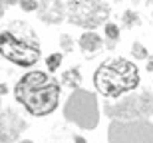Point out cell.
I'll use <instances>...</instances> for the list:
<instances>
[{"label": "cell", "instance_id": "11", "mask_svg": "<svg viewBox=\"0 0 153 143\" xmlns=\"http://www.w3.org/2000/svg\"><path fill=\"white\" fill-rule=\"evenodd\" d=\"M121 26L127 30L137 28V26H141V18H139V14L135 10H123V14H121Z\"/></svg>", "mask_w": 153, "mask_h": 143}, {"label": "cell", "instance_id": "6", "mask_svg": "<svg viewBox=\"0 0 153 143\" xmlns=\"http://www.w3.org/2000/svg\"><path fill=\"white\" fill-rule=\"evenodd\" d=\"M28 129V123L14 107L2 109V143H16V139Z\"/></svg>", "mask_w": 153, "mask_h": 143}, {"label": "cell", "instance_id": "2", "mask_svg": "<svg viewBox=\"0 0 153 143\" xmlns=\"http://www.w3.org/2000/svg\"><path fill=\"white\" fill-rule=\"evenodd\" d=\"M2 56L20 68H32L42 58V42L24 20H12L2 28Z\"/></svg>", "mask_w": 153, "mask_h": 143}, {"label": "cell", "instance_id": "14", "mask_svg": "<svg viewBox=\"0 0 153 143\" xmlns=\"http://www.w3.org/2000/svg\"><path fill=\"white\" fill-rule=\"evenodd\" d=\"M58 44H60V50H64L66 52V54H70V52H74V38H72V36L70 34H66V32H64V34H60V38H58Z\"/></svg>", "mask_w": 153, "mask_h": 143}, {"label": "cell", "instance_id": "16", "mask_svg": "<svg viewBox=\"0 0 153 143\" xmlns=\"http://www.w3.org/2000/svg\"><path fill=\"white\" fill-rule=\"evenodd\" d=\"M20 4V0H4V4H2V12L6 10V8H10V6H16Z\"/></svg>", "mask_w": 153, "mask_h": 143}, {"label": "cell", "instance_id": "15", "mask_svg": "<svg viewBox=\"0 0 153 143\" xmlns=\"http://www.w3.org/2000/svg\"><path fill=\"white\" fill-rule=\"evenodd\" d=\"M20 8H22L24 12H38L40 8V0H20Z\"/></svg>", "mask_w": 153, "mask_h": 143}, {"label": "cell", "instance_id": "13", "mask_svg": "<svg viewBox=\"0 0 153 143\" xmlns=\"http://www.w3.org/2000/svg\"><path fill=\"white\" fill-rule=\"evenodd\" d=\"M62 62H64V54H62V52L50 54V56L46 58V66H48V70H50V72H56V70L62 66Z\"/></svg>", "mask_w": 153, "mask_h": 143}, {"label": "cell", "instance_id": "17", "mask_svg": "<svg viewBox=\"0 0 153 143\" xmlns=\"http://www.w3.org/2000/svg\"><path fill=\"white\" fill-rule=\"evenodd\" d=\"M145 70H147V72H153V58H149V60H147V66H145Z\"/></svg>", "mask_w": 153, "mask_h": 143}, {"label": "cell", "instance_id": "8", "mask_svg": "<svg viewBox=\"0 0 153 143\" xmlns=\"http://www.w3.org/2000/svg\"><path fill=\"white\" fill-rule=\"evenodd\" d=\"M103 44H105L103 38L100 34H96V32H85V34L79 36V40H78L79 50H82V54H84L88 60L97 56V54L103 50Z\"/></svg>", "mask_w": 153, "mask_h": 143}, {"label": "cell", "instance_id": "10", "mask_svg": "<svg viewBox=\"0 0 153 143\" xmlns=\"http://www.w3.org/2000/svg\"><path fill=\"white\" fill-rule=\"evenodd\" d=\"M105 38H108V50H114L117 46V42L121 40V30L117 24L108 22L105 24Z\"/></svg>", "mask_w": 153, "mask_h": 143}, {"label": "cell", "instance_id": "1", "mask_svg": "<svg viewBox=\"0 0 153 143\" xmlns=\"http://www.w3.org/2000/svg\"><path fill=\"white\" fill-rule=\"evenodd\" d=\"M62 82L48 76L46 72L32 70L18 78L14 84V99L22 105L30 115L46 117L56 111L60 103Z\"/></svg>", "mask_w": 153, "mask_h": 143}, {"label": "cell", "instance_id": "18", "mask_svg": "<svg viewBox=\"0 0 153 143\" xmlns=\"http://www.w3.org/2000/svg\"><path fill=\"white\" fill-rule=\"evenodd\" d=\"M147 4H153V0H147Z\"/></svg>", "mask_w": 153, "mask_h": 143}, {"label": "cell", "instance_id": "4", "mask_svg": "<svg viewBox=\"0 0 153 143\" xmlns=\"http://www.w3.org/2000/svg\"><path fill=\"white\" fill-rule=\"evenodd\" d=\"M66 12H68L70 24L91 32V30L108 24L111 6L105 0H68Z\"/></svg>", "mask_w": 153, "mask_h": 143}, {"label": "cell", "instance_id": "19", "mask_svg": "<svg viewBox=\"0 0 153 143\" xmlns=\"http://www.w3.org/2000/svg\"><path fill=\"white\" fill-rule=\"evenodd\" d=\"M151 20H153V14H151Z\"/></svg>", "mask_w": 153, "mask_h": 143}, {"label": "cell", "instance_id": "12", "mask_svg": "<svg viewBox=\"0 0 153 143\" xmlns=\"http://www.w3.org/2000/svg\"><path fill=\"white\" fill-rule=\"evenodd\" d=\"M131 56L135 58V60H149V50L145 46H143L141 42H133V44H131Z\"/></svg>", "mask_w": 153, "mask_h": 143}, {"label": "cell", "instance_id": "5", "mask_svg": "<svg viewBox=\"0 0 153 143\" xmlns=\"http://www.w3.org/2000/svg\"><path fill=\"white\" fill-rule=\"evenodd\" d=\"M103 111L111 119H147L153 115V92L141 90L127 97H123L117 103H103Z\"/></svg>", "mask_w": 153, "mask_h": 143}, {"label": "cell", "instance_id": "9", "mask_svg": "<svg viewBox=\"0 0 153 143\" xmlns=\"http://www.w3.org/2000/svg\"><path fill=\"white\" fill-rule=\"evenodd\" d=\"M60 82H62V86L70 87V90H78V87L82 86V72H79V68H78V66H72V68H68V70L62 74Z\"/></svg>", "mask_w": 153, "mask_h": 143}, {"label": "cell", "instance_id": "3", "mask_svg": "<svg viewBox=\"0 0 153 143\" xmlns=\"http://www.w3.org/2000/svg\"><path fill=\"white\" fill-rule=\"evenodd\" d=\"M139 70L133 62L121 56L103 60L94 72V87L102 97H121L123 93L135 92L139 86Z\"/></svg>", "mask_w": 153, "mask_h": 143}, {"label": "cell", "instance_id": "7", "mask_svg": "<svg viewBox=\"0 0 153 143\" xmlns=\"http://www.w3.org/2000/svg\"><path fill=\"white\" fill-rule=\"evenodd\" d=\"M38 18H40V22L46 24V26H58L64 20H68L66 4L62 0H40Z\"/></svg>", "mask_w": 153, "mask_h": 143}]
</instances>
